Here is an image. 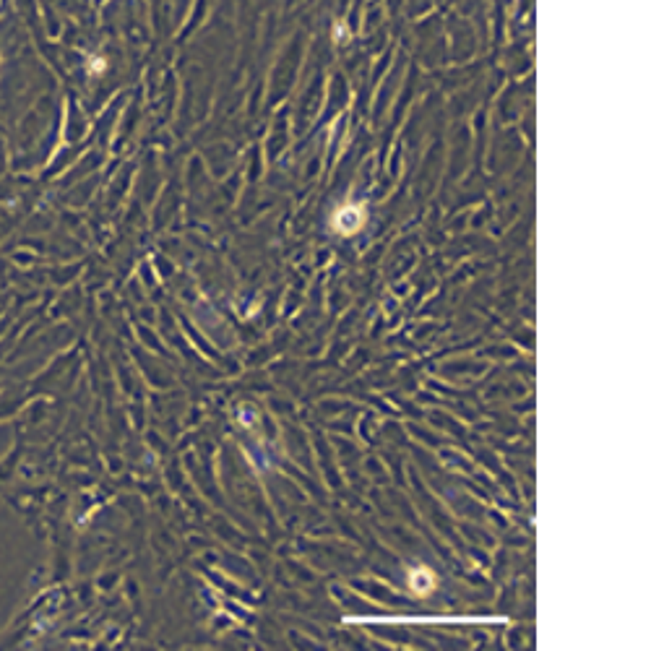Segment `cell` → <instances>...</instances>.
<instances>
[{"label":"cell","instance_id":"obj_2","mask_svg":"<svg viewBox=\"0 0 664 651\" xmlns=\"http://www.w3.org/2000/svg\"><path fill=\"white\" fill-rule=\"evenodd\" d=\"M409 581H412V589L417 591L419 597H425V594H430V591L435 589V578H433V573H430V571H425V568L412 571Z\"/></svg>","mask_w":664,"mask_h":651},{"label":"cell","instance_id":"obj_1","mask_svg":"<svg viewBox=\"0 0 664 651\" xmlns=\"http://www.w3.org/2000/svg\"><path fill=\"white\" fill-rule=\"evenodd\" d=\"M365 225V206H344L333 216V227L342 235H354Z\"/></svg>","mask_w":664,"mask_h":651}]
</instances>
